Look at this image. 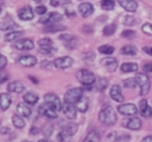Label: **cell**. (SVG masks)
<instances>
[{"label":"cell","mask_w":152,"mask_h":142,"mask_svg":"<svg viewBox=\"0 0 152 142\" xmlns=\"http://www.w3.org/2000/svg\"><path fill=\"white\" fill-rule=\"evenodd\" d=\"M38 44L40 45V47H46V46H52V41L48 38H42L38 42Z\"/></svg>","instance_id":"60d3db41"},{"label":"cell","mask_w":152,"mask_h":142,"mask_svg":"<svg viewBox=\"0 0 152 142\" xmlns=\"http://www.w3.org/2000/svg\"><path fill=\"white\" fill-rule=\"evenodd\" d=\"M123 23H124L126 26H132V25H134V24L137 23V21H135V19L133 17L127 16V17L124 18V22H123Z\"/></svg>","instance_id":"b9f144b4"},{"label":"cell","mask_w":152,"mask_h":142,"mask_svg":"<svg viewBox=\"0 0 152 142\" xmlns=\"http://www.w3.org/2000/svg\"><path fill=\"white\" fill-rule=\"evenodd\" d=\"M134 34H135V32L133 31V30L126 29V30H124V31L122 32V34H121V36H122L123 38H132V36H134Z\"/></svg>","instance_id":"f6af8a7d"},{"label":"cell","mask_w":152,"mask_h":142,"mask_svg":"<svg viewBox=\"0 0 152 142\" xmlns=\"http://www.w3.org/2000/svg\"><path fill=\"white\" fill-rule=\"evenodd\" d=\"M34 1H36V2H42L43 0H34Z\"/></svg>","instance_id":"11a10c76"},{"label":"cell","mask_w":152,"mask_h":142,"mask_svg":"<svg viewBox=\"0 0 152 142\" xmlns=\"http://www.w3.org/2000/svg\"><path fill=\"white\" fill-rule=\"evenodd\" d=\"M78 12L81 15V17L88 18L94 13V7L89 2L81 3V4H79V7H78Z\"/></svg>","instance_id":"9a60e30c"},{"label":"cell","mask_w":152,"mask_h":142,"mask_svg":"<svg viewBox=\"0 0 152 142\" xmlns=\"http://www.w3.org/2000/svg\"><path fill=\"white\" fill-rule=\"evenodd\" d=\"M7 90L15 93H22L25 90V86L20 81H13L7 85Z\"/></svg>","instance_id":"d6986e66"},{"label":"cell","mask_w":152,"mask_h":142,"mask_svg":"<svg viewBox=\"0 0 152 142\" xmlns=\"http://www.w3.org/2000/svg\"><path fill=\"white\" fill-rule=\"evenodd\" d=\"M18 61H19L20 64L26 67H34V65L37 64V58L34 56H32V55H24V56H21Z\"/></svg>","instance_id":"e0dca14e"},{"label":"cell","mask_w":152,"mask_h":142,"mask_svg":"<svg viewBox=\"0 0 152 142\" xmlns=\"http://www.w3.org/2000/svg\"><path fill=\"white\" fill-rule=\"evenodd\" d=\"M65 27L61 25H56V24H51V25H47L46 27L44 28L45 32H56L59 31V30H64Z\"/></svg>","instance_id":"836d02e7"},{"label":"cell","mask_w":152,"mask_h":142,"mask_svg":"<svg viewBox=\"0 0 152 142\" xmlns=\"http://www.w3.org/2000/svg\"><path fill=\"white\" fill-rule=\"evenodd\" d=\"M18 27V25H16L13 21H11L10 23H5L4 21L1 23V30H10V29H14V28Z\"/></svg>","instance_id":"f35d334b"},{"label":"cell","mask_w":152,"mask_h":142,"mask_svg":"<svg viewBox=\"0 0 152 142\" xmlns=\"http://www.w3.org/2000/svg\"><path fill=\"white\" fill-rule=\"evenodd\" d=\"M30 80H31V81H34V83H38V81H37V79H36V78H34V77H31V76H30Z\"/></svg>","instance_id":"f5cc1de1"},{"label":"cell","mask_w":152,"mask_h":142,"mask_svg":"<svg viewBox=\"0 0 152 142\" xmlns=\"http://www.w3.org/2000/svg\"><path fill=\"white\" fill-rule=\"evenodd\" d=\"M100 139H101L100 134L96 131H92L86 136L83 142H100Z\"/></svg>","instance_id":"83f0119b"},{"label":"cell","mask_w":152,"mask_h":142,"mask_svg":"<svg viewBox=\"0 0 152 142\" xmlns=\"http://www.w3.org/2000/svg\"><path fill=\"white\" fill-rule=\"evenodd\" d=\"M137 70H139V65L134 62H126L121 65V71L123 73H132V72H137Z\"/></svg>","instance_id":"484cf974"},{"label":"cell","mask_w":152,"mask_h":142,"mask_svg":"<svg viewBox=\"0 0 152 142\" xmlns=\"http://www.w3.org/2000/svg\"><path fill=\"white\" fill-rule=\"evenodd\" d=\"M55 51H56V49L53 48L52 46L40 47V49H39V52L41 54H53V53H55Z\"/></svg>","instance_id":"d590c367"},{"label":"cell","mask_w":152,"mask_h":142,"mask_svg":"<svg viewBox=\"0 0 152 142\" xmlns=\"http://www.w3.org/2000/svg\"><path fill=\"white\" fill-rule=\"evenodd\" d=\"M101 7L104 11H113L115 9V1L114 0H102Z\"/></svg>","instance_id":"1f68e13d"},{"label":"cell","mask_w":152,"mask_h":142,"mask_svg":"<svg viewBox=\"0 0 152 142\" xmlns=\"http://www.w3.org/2000/svg\"><path fill=\"white\" fill-rule=\"evenodd\" d=\"M100 53H103V54L106 55H110L115 52V48L113 46H110V45H103V46H100L98 48Z\"/></svg>","instance_id":"d6a6232c"},{"label":"cell","mask_w":152,"mask_h":142,"mask_svg":"<svg viewBox=\"0 0 152 142\" xmlns=\"http://www.w3.org/2000/svg\"><path fill=\"white\" fill-rule=\"evenodd\" d=\"M143 142H152V135L147 136L143 139Z\"/></svg>","instance_id":"816d5d0a"},{"label":"cell","mask_w":152,"mask_h":142,"mask_svg":"<svg viewBox=\"0 0 152 142\" xmlns=\"http://www.w3.org/2000/svg\"><path fill=\"white\" fill-rule=\"evenodd\" d=\"M137 52V48H135L134 46H132V45H126V46L122 47V49H121V53H122L123 55H129V56H133V55H135Z\"/></svg>","instance_id":"f1b7e54d"},{"label":"cell","mask_w":152,"mask_h":142,"mask_svg":"<svg viewBox=\"0 0 152 142\" xmlns=\"http://www.w3.org/2000/svg\"><path fill=\"white\" fill-rule=\"evenodd\" d=\"M83 96V89L81 87L71 88V89L67 90L65 96H64V101H65V103L74 105L78 102Z\"/></svg>","instance_id":"3957f363"},{"label":"cell","mask_w":152,"mask_h":142,"mask_svg":"<svg viewBox=\"0 0 152 142\" xmlns=\"http://www.w3.org/2000/svg\"><path fill=\"white\" fill-rule=\"evenodd\" d=\"M118 111L123 115H135L137 113V108L134 104H122L118 106Z\"/></svg>","instance_id":"30bf717a"},{"label":"cell","mask_w":152,"mask_h":142,"mask_svg":"<svg viewBox=\"0 0 152 142\" xmlns=\"http://www.w3.org/2000/svg\"><path fill=\"white\" fill-rule=\"evenodd\" d=\"M75 105H76L77 110L80 111V112H83V113H85L86 111L89 109V105H90L89 99H88L87 96H83V98H81L78 102L76 103Z\"/></svg>","instance_id":"cb8c5ba5"},{"label":"cell","mask_w":152,"mask_h":142,"mask_svg":"<svg viewBox=\"0 0 152 142\" xmlns=\"http://www.w3.org/2000/svg\"><path fill=\"white\" fill-rule=\"evenodd\" d=\"M140 112H141L142 116H144V117L152 116V108L148 105L146 100H142L141 102H140Z\"/></svg>","instance_id":"ffe728a7"},{"label":"cell","mask_w":152,"mask_h":142,"mask_svg":"<svg viewBox=\"0 0 152 142\" xmlns=\"http://www.w3.org/2000/svg\"><path fill=\"white\" fill-rule=\"evenodd\" d=\"M15 47L18 49V50L26 51V50H31V49H34V44L31 40H29V38H21V40L16 41Z\"/></svg>","instance_id":"8fae6325"},{"label":"cell","mask_w":152,"mask_h":142,"mask_svg":"<svg viewBox=\"0 0 152 142\" xmlns=\"http://www.w3.org/2000/svg\"><path fill=\"white\" fill-rule=\"evenodd\" d=\"M39 113L42 115H45V116L50 119L57 118V111L51 108L47 103H44V104H42L39 107Z\"/></svg>","instance_id":"ba28073f"},{"label":"cell","mask_w":152,"mask_h":142,"mask_svg":"<svg viewBox=\"0 0 152 142\" xmlns=\"http://www.w3.org/2000/svg\"><path fill=\"white\" fill-rule=\"evenodd\" d=\"M38 133H39V129L37 127H32L31 129H30V134H31V135H37Z\"/></svg>","instance_id":"f907efd6"},{"label":"cell","mask_w":152,"mask_h":142,"mask_svg":"<svg viewBox=\"0 0 152 142\" xmlns=\"http://www.w3.org/2000/svg\"><path fill=\"white\" fill-rule=\"evenodd\" d=\"M23 36V32L22 31H12L9 32L7 34L4 36V40L7 42H13V41H17L19 38Z\"/></svg>","instance_id":"4dcf8cb0"},{"label":"cell","mask_w":152,"mask_h":142,"mask_svg":"<svg viewBox=\"0 0 152 142\" xmlns=\"http://www.w3.org/2000/svg\"><path fill=\"white\" fill-rule=\"evenodd\" d=\"M123 83H124V86L125 87H128V88H134L135 86H137V80H135V78L133 79V78H129V79H126L123 81Z\"/></svg>","instance_id":"8d00e7d4"},{"label":"cell","mask_w":152,"mask_h":142,"mask_svg":"<svg viewBox=\"0 0 152 142\" xmlns=\"http://www.w3.org/2000/svg\"><path fill=\"white\" fill-rule=\"evenodd\" d=\"M74 60L71 58L70 56H63L59 57V58H56L53 62V65H54L56 69H61V70H65L70 67L72 64H73Z\"/></svg>","instance_id":"52a82bcc"},{"label":"cell","mask_w":152,"mask_h":142,"mask_svg":"<svg viewBox=\"0 0 152 142\" xmlns=\"http://www.w3.org/2000/svg\"><path fill=\"white\" fill-rule=\"evenodd\" d=\"M126 128H128L129 130H133V131H137L142 128V120L139 117H132L130 118L126 123Z\"/></svg>","instance_id":"7402d4cb"},{"label":"cell","mask_w":152,"mask_h":142,"mask_svg":"<svg viewBox=\"0 0 152 142\" xmlns=\"http://www.w3.org/2000/svg\"><path fill=\"white\" fill-rule=\"evenodd\" d=\"M118 2L125 11L130 13H134L137 9V3L135 0H118Z\"/></svg>","instance_id":"2e32d148"},{"label":"cell","mask_w":152,"mask_h":142,"mask_svg":"<svg viewBox=\"0 0 152 142\" xmlns=\"http://www.w3.org/2000/svg\"><path fill=\"white\" fill-rule=\"evenodd\" d=\"M7 57L4 55H1L0 57V69L3 70L5 67H7Z\"/></svg>","instance_id":"7dc6e473"},{"label":"cell","mask_w":152,"mask_h":142,"mask_svg":"<svg viewBox=\"0 0 152 142\" xmlns=\"http://www.w3.org/2000/svg\"><path fill=\"white\" fill-rule=\"evenodd\" d=\"M61 15L58 13H55V12H53V13H50V14H45L44 16H42V18H41L40 20H39V22L42 24H44V25H51V24H56L57 22H59L61 20Z\"/></svg>","instance_id":"8992f818"},{"label":"cell","mask_w":152,"mask_h":142,"mask_svg":"<svg viewBox=\"0 0 152 142\" xmlns=\"http://www.w3.org/2000/svg\"><path fill=\"white\" fill-rule=\"evenodd\" d=\"M76 78L79 81V83L83 86H92L96 82V76L89 70H79L76 74Z\"/></svg>","instance_id":"7a4b0ae2"},{"label":"cell","mask_w":152,"mask_h":142,"mask_svg":"<svg viewBox=\"0 0 152 142\" xmlns=\"http://www.w3.org/2000/svg\"><path fill=\"white\" fill-rule=\"evenodd\" d=\"M63 3H64V0H50V4L54 7H59V5L63 4Z\"/></svg>","instance_id":"c3c4849f"},{"label":"cell","mask_w":152,"mask_h":142,"mask_svg":"<svg viewBox=\"0 0 152 142\" xmlns=\"http://www.w3.org/2000/svg\"><path fill=\"white\" fill-rule=\"evenodd\" d=\"M38 142H51V141H49V140H47V139H41V140H39Z\"/></svg>","instance_id":"db71d44e"},{"label":"cell","mask_w":152,"mask_h":142,"mask_svg":"<svg viewBox=\"0 0 152 142\" xmlns=\"http://www.w3.org/2000/svg\"><path fill=\"white\" fill-rule=\"evenodd\" d=\"M18 17L23 21H30L34 19V11H32L31 7L26 5V7L20 9L18 12Z\"/></svg>","instance_id":"7c38bea8"},{"label":"cell","mask_w":152,"mask_h":142,"mask_svg":"<svg viewBox=\"0 0 152 142\" xmlns=\"http://www.w3.org/2000/svg\"><path fill=\"white\" fill-rule=\"evenodd\" d=\"M107 84H108L107 80H106L105 78H101L97 83V89L100 90V91H103L106 88V86H107Z\"/></svg>","instance_id":"74e56055"},{"label":"cell","mask_w":152,"mask_h":142,"mask_svg":"<svg viewBox=\"0 0 152 142\" xmlns=\"http://www.w3.org/2000/svg\"><path fill=\"white\" fill-rule=\"evenodd\" d=\"M143 69L146 73H148L149 75H152V62H148L146 64H144Z\"/></svg>","instance_id":"bcb514c9"},{"label":"cell","mask_w":152,"mask_h":142,"mask_svg":"<svg viewBox=\"0 0 152 142\" xmlns=\"http://www.w3.org/2000/svg\"><path fill=\"white\" fill-rule=\"evenodd\" d=\"M61 40L64 42L65 46L69 49H74L76 47V44H77V38H74L71 34H61Z\"/></svg>","instance_id":"ac0fdd59"},{"label":"cell","mask_w":152,"mask_h":142,"mask_svg":"<svg viewBox=\"0 0 152 142\" xmlns=\"http://www.w3.org/2000/svg\"><path fill=\"white\" fill-rule=\"evenodd\" d=\"M116 31V25L115 24H110V25H106L103 29V34L106 36H113Z\"/></svg>","instance_id":"e575fe53"},{"label":"cell","mask_w":152,"mask_h":142,"mask_svg":"<svg viewBox=\"0 0 152 142\" xmlns=\"http://www.w3.org/2000/svg\"><path fill=\"white\" fill-rule=\"evenodd\" d=\"M44 101L45 103H47L54 110L59 111L63 109V105H61V102L59 101V98L55 93H53V92H49V93L45 94Z\"/></svg>","instance_id":"5b68a950"},{"label":"cell","mask_w":152,"mask_h":142,"mask_svg":"<svg viewBox=\"0 0 152 142\" xmlns=\"http://www.w3.org/2000/svg\"><path fill=\"white\" fill-rule=\"evenodd\" d=\"M34 12H36L38 15L44 16L45 14L47 13V9H46V7H44V5H39V7H37L36 9H34Z\"/></svg>","instance_id":"ee69618b"},{"label":"cell","mask_w":152,"mask_h":142,"mask_svg":"<svg viewBox=\"0 0 152 142\" xmlns=\"http://www.w3.org/2000/svg\"><path fill=\"white\" fill-rule=\"evenodd\" d=\"M101 65H103L108 72H115L118 67V60L114 57H104L100 60Z\"/></svg>","instance_id":"9c48e42d"},{"label":"cell","mask_w":152,"mask_h":142,"mask_svg":"<svg viewBox=\"0 0 152 142\" xmlns=\"http://www.w3.org/2000/svg\"><path fill=\"white\" fill-rule=\"evenodd\" d=\"M135 80L137 82V85L141 87V94L142 96H146L151 89L149 77L143 73H137V76H135Z\"/></svg>","instance_id":"277c9868"},{"label":"cell","mask_w":152,"mask_h":142,"mask_svg":"<svg viewBox=\"0 0 152 142\" xmlns=\"http://www.w3.org/2000/svg\"><path fill=\"white\" fill-rule=\"evenodd\" d=\"M143 51L146 53V54L151 55V56H152V47H144Z\"/></svg>","instance_id":"681fc988"},{"label":"cell","mask_w":152,"mask_h":142,"mask_svg":"<svg viewBox=\"0 0 152 142\" xmlns=\"http://www.w3.org/2000/svg\"><path fill=\"white\" fill-rule=\"evenodd\" d=\"M72 136H73V134H72L69 130L64 128V129L58 133L57 140H58L59 142H70L72 139Z\"/></svg>","instance_id":"603a6c76"},{"label":"cell","mask_w":152,"mask_h":142,"mask_svg":"<svg viewBox=\"0 0 152 142\" xmlns=\"http://www.w3.org/2000/svg\"><path fill=\"white\" fill-rule=\"evenodd\" d=\"M66 129L69 130V131L71 132V133L74 135V134H75L76 132H77V130H78V125H76V123L71 122V123H68V125H66Z\"/></svg>","instance_id":"7bdbcfd3"},{"label":"cell","mask_w":152,"mask_h":142,"mask_svg":"<svg viewBox=\"0 0 152 142\" xmlns=\"http://www.w3.org/2000/svg\"><path fill=\"white\" fill-rule=\"evenodd\" d=\"M63 112L65 114V116L69 119H74L77 115V108L74 107V105L72 104H68V103H65L63 105Z\"/></svg>","instance_id":"4fadbf2b"},{"label":"cell","mask_w":152,"mask_h":142,"mask_svg":"<svg viewBox=\"0 0 152 142\" xmlns=\"http://www.w3.org/2000/svg\"><path fill=\"white\" fill-rule=\"evenodd\" d=\"M142 31H143L144 33L148 34V36H152V24H150V23L144 24L143 27H142Z\"/></svg>","instance_id":"ab89813d"},{"label":"cell","mask_w":152,"mask_h":142,"mask_svg":"<svg viewBox=\"0 0 152 142\" xmlns=\"http://www.w3.org/2000/svg\"><path fill=\"white\" fill-rule=\"evenodd\" d=\"M23 100L25 101L26 104L29 105H36L37 102L39 101V96L36 93H32V92H27L23 96Z\"/></svg>","instance_id":"4316f807"},{"label":"cell","mask_w":152,"mask_h":142,"mask_svg":"<svg viewBox=\"0 0 152 142\" xmlns=\"http://www.w3.org/2000/svg\"><path fill=\"white\" fill-rule=\"evenodd\" d=\"M110 98L114 101L118 103H122L124 102V96L122 94V91H121V87L119 85H113L112 88L110 90Z\"/></svg>","instance_id":"5bb4252c"},{"label":"cell","mask_w":152,"mask_h":142,"mask_svg":"<svg viewBox=\"0 0 152 142\" xmlns=\"http://www.w3.org/2000/svg\"><path fill=\"white\" fill-rule=\"evenodd\" d=\"M17 111H18V113L23 117H28L31 114V110H30V108L25 103H20V104H18Z\"/></svg>","instance_id":"d4e9b609"},{"label":"cell","mask_w":152,"mask_h":142,"mask_svg":"<svg viewBox=\"0 0 152 142\" xmlns=\"http://www.w3.org/2000/svg\"><path fill=\"white\" fill-rule=\"evenodd\" d=\"M99 120L106 125H114L117 121V113L112 106H104L99 112Z\"/></svg>","instance_id":"6da1fadb"},{"label":"cell","mask_w":152,"mask_h":142,"mask_svg":"<svg viewBox=\"0 0 152 142\" xmlns=\"http://www.w3.org/2000/svg\"><path fill=\"white\" fill-rule=\"evenodd\" d=\"M25 142H30V141H25Z\"/></svg>","instance_id":"9f6ffc18"},{"label":"cell","mask_w":152,"mask_h":142,"mask_svg":"<svg viewBox=\"0 0 152 142\" xmlns=\"http://www.w3.org/2000/svg\"><path fill=\"white\" fill-rule=\"evenodd\" d=\"M12 104V98L9 93H1L0 96V107L1 110L5 111Z\"/></svg>","instance_id":"44dd1931"},{"label":"cell","mask_w":152,"mask_h":142,"mask_svg":"<svg viewBox=\"0 0 152 142\" xmlns=\"http://www.w3.org/2000/svg\"><path fill=\"white\" fill-rule=\"evenodd\" d=\"M12 121H13V125L18 129H22V128L25 127V120L20 115L14 114L13 117H12Z\"/></svg>","instance_id":"f546056e"}]
</instances>
